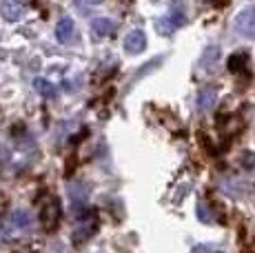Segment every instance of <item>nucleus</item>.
Masks as SVG:
<instances>
[{"mask_svg":"<svg viewBox=\"0 0 255 253\" xmlns=\"http://www.w3.org/2000/svg\"><path fill=\"white\" fill-rule=\"evenodd\" d=\"M213 105H215V89L213 87H207V89L200 91L198 107H200V111H209V109H213Z\"/></svg>","mask_w":255,"mask_h":253,"instance_id":"obj_9","label":"nucleus"},{"mask_svg":"<svg viewBox=\"0 0 255 253\" xmlns=\"http://www.w3.org/2000/svg\"><path fill=\"white\" fill-rule=\"evenodd\" d=\"M40 220L47 229L58 227V220H60V204H58V200H51L45 204V209H42V213H40Z\"/></svg>","mask_w":255,"mask_h":253,"instance_id":"obj_5","label":"nucleus"},{"mask_svg":"<svg viewBox=\"0 0 255 253\" xmlns=\"http://www.w3.org/2000/svg\"><path fill=\"white\" fill-rule=\"evenodd\" d=\"M73 33H76V27H73V20L71 18H62L60 22H58V27H56V38L60 42H71L73 40Z\"/></svg>","mask_w":255,"mask_h":253,"instance_id":"obj_7","label":"nucleus"},{"mask_svg":"<svg viewBox=\"0 0 255 253\" xmlns=\"http://www.w3.org/2000/svg\"><path fill=\"white\" fill-rule=\"evenodd\" d=\"M244 60H247L244 53H235V56H231L229 58V71H240L244 67Z\"/></svg>","mask_w":255,"mask_h":253,"instance_id":"obj_12","label":"nucleus"},{"mask_svg":"<svg viewBox=\"0 0 255 253\" xmlns=\"http://www.w3.org/2000/svg\"><path fill=\"white\" fill-rule=\"evenodd\" d=\"M33 89H36L40 96H45V98H56L58 96L56 87H53L47 78H36V80H33Z\"/></svg>","mask_w":255,"mask_h":253,"instance_id":"obj_8","label":"nucleus"},{"mask_svg":"<svg viewBox=\"0 0 255 253\" xmlns=\"http://www.w3.org/2000/svg\"><path fill=\"white\" fill-rule=\"evenodd\" d=\"M89 4H98V2H102V0H87Z\"/></svg>","mask_w":255,"mask_h":253,"instance_id":"obj_14","label":"nucleus"},{"mask_svg":"<svg viewBox=\"0 0 255 253\" xmlns=\"http://www.w3.org/2000/svg\"><path fill=\"white\" fill-rule=\"evenodd\" d=\"M24 2H27V0H4V2L0 4V13H2V18L9 20V22L20 20V16L24 11Z\"/></svg>","mask_w":255,"mask_h":253,"instance_id":"obj_4","label":"nucleus"},{"mask_svg":"<svg viewBox=\"0 0 255 253\" xmlns=\"http://www.w3.org/2000/svg\"><path fill=\"white\" fill-rule=\"evenodd\" d=\"M93 231H96V222L89 220V225H87V229H85V227H80L76 233H73V245H78V247H80L82 242H87V240H89Z\"/></svg>","mask_w":255,"mask_h":253,"instance_id":"obj_10","label":"nucleus"},{"mask_svg":"<svg viewBox=\"0 0 255 253\" xmlns=\"http://www.w3.org/2000/svg\"><path fill=\"white\" fill-rule=\"evenodd\" d=\"M195 211H198V218H200V222H211V220H213V213L209 211V207H207V204H204V202H200Z\"/></svg>","mask_w":255,"mask_h":253,"instance_id":"obj_13","label":"nucleus"},{"mask_svg":"<svg viewBox=\"0 0 255 253\" xmlns=\"http://www.w3.org/2000/svg\"><path fill=\"white\" fill-rule=\"evenodd\" d=\"M153 2H158V0H153Z\"/></svg>","mask_w":255,"mask_h":253,"instance_id":"obj_15","label":"nucleus"},{"mask_svg":"<svg viewBox=\"0 0 255 253\" xmlns=\"http://www.w3.org/2000/svg\"><path fill=\"white\" fill-rule=\"evenodd\" d=\"M233 27L240 36L244 38H255V7H247L235 16Z\"/></svg>","mask_w":255,"mask_h":253,"instance_id":"obj_1","label":"nucleus"},{"mask_svg":"<svg viewBox=\"0 0 255 253\" xmlns=\"http://www.w3.org/2000/svg\"><path fill=\"white\" fill-rule=\"evenodd\" d=\"M146 49V36L142 29H133L125 38V51L127 53H142Z\"/></svg>","mask_w":255,"mask_h":253,"instance_id":"obj_3","label":"nucleus"},{"mask_svg":"<svg viewBox=\"0 0 255 253\" xmlns=\"http://www.w3.org/2000/svg\"><path fill=\"white\" fill-rule=\"evenodd\" d=\"M91 31H93V36H98V38H107L116 31V22L109 20V18H96V20L91 22Z\"/></svg>","mask_w":255,"mask_h":253,"instance_id":"obj_6","label":"nucleus"},{"mask_svg":"<svg viewBox=\"0 0 255 253\" xmlns=\"http://www.w3.org/2000/svg\"><path fill=\"white\" fill-rule=\"evenodd\" d=\"M184 22H186V16L182 13V9H173L169 16H162L155 20V29H158V33H162V36H171V33L182 27Z\"/></svg>","mask_w":255,"mask_h":253,"instance_id":"obj_2","label":"nucleus"},{"mask_svg":"<svg viewBox=\"0 0 255 253\" xmlns=\"http://www.w3.org/2000/svg\"><path fill=\"white\" fill-rule=\"evenodd\" d=\"M11 225L13 229H24L29 227V213L27 211H20V209H16V211H11Z\"/></svg>","mask_w":255,"mask_h":253,"instance_id":"obj_11","label":"nucleus"}]
</instances>
